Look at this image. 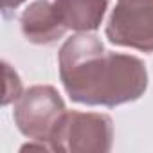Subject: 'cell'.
Instances as JSON below:
<instances>
[{
    "label": "cell",
    "mask_w": 153,
    "mask_h": 153,
    "mask_svg": "<svg viewBox=\"0 0 153 153\" xmlns=\"http://www.w3.org/2000/svg\"><path fill=\"white\" fill-rule=\"evenodd\" d=\"M59 79L72 101L117 106L137 101L148 88L144 63L130 54L108 52L92 33H78L59 49Z\"/></svg>",
    "instance_id": "1"
},
{
    "label": "cell",
    "mask_w": 153,
    "mask_h": 153,
    "mask_svg": "<svg viewBox=\"0 0 153 153\" xmlns=\"http://www.w3.org/2000/svg\"><path fill=\"white\" fill-rule=\"evenodd\" d=\"M114 124L105 114L65 112L49 146L59 153H106L112 149Z\"/></svg>",
    "instance_id": "2"
},
{
    "label": "cell",
    "mask_w": 153,
    "mask_h": 153,
    "mask_svg": "<svg viewBox=\"0 0 153 153\" xmlns=\"http://www.w3.org/2000/svg\"><path fill=\"white\" fill-rule=\"evenodd\" d=\"M65 112V103L54 87L36 85L27 88L18 101H15L13 115L18 130L25 137L36 142H49Z\"/></svg>",
    "instance_id": "3"
},
{
    "label": "cell",
    "mask_w": 153,
    "mask_h": 153,
    "mask_svg": "<svg viewBox=\"0 0 153 153\" xmlns=\"http://www.w3.org/2000/svg\"><path fill=\"white\" fill-rule=\"evenodd\" d=\"M106 38L119 47L153 52V0H119L106 24Z\"/></svg>",
    "instance_id": "4"
},
{
    "label": "cell",
    "mask_w": 153,
    "mask_h": 153,
    "mask_svg": "<svg viewBox=\"0 0 153 153\" xmlns=\"http://www.w3.org/2000/svg\"><path fill=\"white\" fill-rule=\"evenodd\" d=\"M24 36L36 45H49L59 40L67 25L63 24L58 9L49 0H34L27 6L20 18Z\"/></svg>",
    "instance_id": "5"
},
{
    "label": "cell",
    "mask_w": 153,
    "mask_h": 153,
    "mask_svg": "<svg viewBox=\"0 0 153 153\" xmlns=\"http://www.w3.org/2000/svg\"><path fill=\"white\" fill-rule=\"evenodd\" d=\"M67 29L76 33H92L99 29L105 13L108 9V0H54Z\"/></svg>",
    "instance_id": "6"
},
{
    "label": "cell",
    "mask_w": 153,
    "mask_h": 153,
    "mask_svg": "<svg viewBox=\"0 0 153 153\" xmlns=\"http://www.w3.org/2000/svg\"><path fill=\"white\" fill-rule=\"evenodd\" d=\"M2 67H4V79H6L2 105H9V103H13V101H18V97L24 94V92H22V81H20V78H18V74H16L7 63H2Z\"/></svg>",
    "instance_id": "7"
},
{
    "label": "cell",
    "mask_w": 153,
    "mask_h": 153,
    "mask_svg": "<svg viewBox=\"0 0 153 153\" xmlns=\"http://www.w3.org/2000/svg\"><path fill=\"white\" fill-rule=\"evenodd\" d=\"M25 0H2V9H4V13L7 15L11 9H15V7H18L20 4H24Z\"/></svg>",
    "instance_id": "8"
}]
</instances>
